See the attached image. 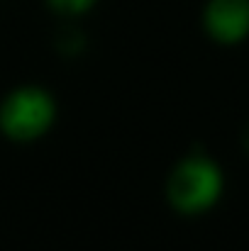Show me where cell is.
I'll return each instance as SVG.
<instances>
[{"label":"cell","mask_w":249,"mask_h":251,"mask_svg":"<svg viewBox=\"0 0 249 251\" xmlns=\"http://www.w3.org/2000/svg\"><path fill=\"white\" fill-rule=\"evenodd\" d=\"M56 120L54 98L37 85L15 88L0 102V132L15 142H34Z\"/></svg>","instance_id":"cell-2"},{"label":"cell","mask_w":249,"mask_h":251,"mask_svg":"<svg viewBox=\"0 0 249 251\" xmlns=\"http://www.w3.org/2000/svg\"><path fill=\"white\" fill-rule=\"evenodd\" d=\"M225 193V173L220 164L205 154H188L181 159L168 180V205L181 215H203L213 210Z\"/></svg>","instance_id":"cell-1"},{"label":"cell","mask_w":249,"mask_h":251,"mask_svg":"<svg viewBox=\"0 0 249 251\" xmlns=\"http://www.w3.org/2000/svg\"><path fill=\"white\" fill-rule=\"evenodd\" d=\"M242 144H245V149H247V154H249V125L245 127V132H242Z\"/></svg>","instance_id":"cell-5"},{"label":"cell","mask_w":249,"mask_h":251,"mask_svg":"<svg viewBox=\"0 0 249 251\" xmlns=\"http://www.w3.org/2000/svg\"><path fill=\"white\" fill-rule=\"evenodd\" d=\"M203 29L218 44H240L249 37V0H208Z\"/></svg>","instance_id":"cell-3"},{"label":"cell","mask_w":249,"mask_h":251,"mask_svg":"<svg viewBox=\"0 0 249 251\" xmlns=\"http://www.w3.org/2000/svg\"><path fill=\"white\" fill-rule=\"evenodd\" d=\"M49 7L59 15H66V17H79L85 15L98 0H47Z\"/></svg>","instance_id":"cell-4"}]
</instances>
